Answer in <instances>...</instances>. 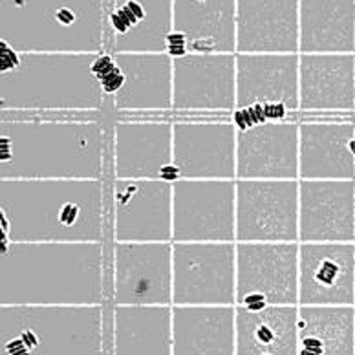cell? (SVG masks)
I'll list each match as a JSON object with an SVG mask.
<instances>
[{
  "label": "cell",
  "mask_w": 355,
  "mask_h": 355,
  "mask_svg": "<svg viewBox=\"0 0 355 355\" xmlns=\"http://www.w3.org/2000/svg\"><path fill=\"white\" fill-rule=\"evenodd\" d=\"M103 112H0V180H103Z\"/></svg>",
  "instance_id": "6da1fadb"
},
{
  "label": "cell",
  "mask_w": 355,
  "mask_h": 355,
  "mask_svg": "<svg viewBox=\"0 0 355 355\" xmlns=\"http://www.w3.org/2000/svg\"><path fill=\"white\" fill-rule=\"evenodd\" d=\"M103 242H10L0 251V306H101Z\"/></svg>",
  "instance_id": "7a4b0ae2"
},
{
  "label": "cell",
  "mask_w": 355,
  "mask_h": 355,
  "mask_svg": "<svg viewBox=\"0 0 355 355\" xmlns=\"http://www.w3.org/2000/svg\"><path fill=\"white\" fill-rule=\"evenodd\" d=\"M0 227L10 242H103V180H0Z\"/></svg>",
  "instance_id": "3957f363"
},
{
  "label": "cell",
  "mask_w": 355,
  "mask_h": 355,
  "mask_svg": "<svg viewBox=\"0 0 355 355\" xmlns=\"http://www.w3.org/2000/svg\"><path fill=\"white\" fill-rule=\"evenodd\" d=\"M97 53H22L0 73V110L103 112L105 92L92 73Z\"/></svg>",
  "instance_id": "277c9868"
},
{
  "label": "cell",
  "mask_w": 355,
  "mask_h": 355,
  "mask_svg": "<svg viewBox=\"0 0 355 355\" xmlns=\"http://www.w3.org/2000/svg\"><path fill=\"white\" fill-rule=\"evenodd\" d=\"M105 0H0V41L21 53H101Z\"/></svg>",
  "instance_id": "5b68a950"
},
{
  "label": "cell",
  "mask_w": 355,
  "mask_h": 355,
  "mask_svg": "<svg viewBox=\"0 0 355 355\" xmlns=\"http://www.w3.org/2000/svg\"><path fill=\"white\" fill-rule=\"evenodd\" d=\"M0 355H105L101 306H0Z\"/></svg>",
  "instance_id": "8992f818"
},
{
  "label": "cell",
  "mask_w": 355,
  "mask_h": 355,
  "mask_svg": "<svg viewBox=\"0 0 355 355\" xmlns=\"http://www.w3.org/2000/svg\"><path fill=\"white\" fill-rule=\"evenodd\" d=\"M300 242H236V308L299 306Z\"/></svg>",
  "instance_id": "52a82bcc"
},
{
  "label": "cell",
  "mask_w": 355,
  "mask_h": 355,
  "mask_svg": "<svg viewBox=\"0 0 355 355\" xmlns=\"http://www.w3.org/2000/svg\"><path fill=\"white\" fill-rule=\"evenodd\" d=\"M173 306H236V242H173Z\"/></svg>",
  "instance_id": "ba28073f"
},
{
  "label": "cell",
  "mask_w": 355,
  "mask_h": 355,
  "mask_svg": "<svg viewBox=\"0 0 355 355\" xmlns=\"http://www.w3.org/2000/svg\"><path fill=\"white\" fill-rule=\"evenodd\" d=\"M173 242H236V180L173 183Z\"/></svg>",
  "instance_id": "9c48e42d"
},
{
  "label": "cell",
  "mask_w": 355,
  "mask_h": 355,
  "mask_svg": "<svg viewBox=\"0 0 355 355\" xmlns=\"http://www.w3.org/2000/svg\"><path fill=\"white\" fill-rule=\"evenodd\" d=\"M299 180H236V242H299Z\"/></svg>",
  "instance_id": "30bf717a"
},
{
  "label": "cell",
  "mask_w": 355,
  "mask_h": 355,
  "mask_svg": "<svg viewBox=\"0 0 355 355\" xmlns=\"http://www.w3.org/2000/svg\"><path fill=\"white\" fill-rule=\"evenodd\" d=\"M112 306H173V242H112Z\"/></svg>",
  "instance_id": "8fae6325"
},
{
  "label": "cell",
  "mask_w": 355,
  "mask_h": 355,
  "mask_svg": "<svg viewBox=\"0 0 355 355\" xmlns=\"http://www.w3.org/2000/svg\"><path fill=\"white\" fill-rule=\"evenodd\" d=\"M112 242H173V183L112 180Z\"/></svg>",
  "instance_id": "7c38bea8"
},
{
  "label": "cell",
  "mask_w": 355,
  "mask_h": 355,
  "mask_svg": "<svg viewBox=\"0 0 355 355\" xmlns=\"http://www.w3.org/2000/svg\"><path fill=\"white\" fill-rule=\"evenodd\" d=\"M236 139L231 119H173V163L189 180H236Z\"/></svg>",
  "instance_id": "4fadbf2b"
},
{
  "label": "cell",
  "mask_w": 355,
  "mask_h": 355,
  "mask_svg": "<svg viewBox=\"0 0 355 355\" xmlns=\"http://www.w3.org/2000/svg\"><path fill=\"white\" fill-rule=\"evenodd\" d=\"M173 110H236V53L187 55L173 59Z\"/></svg>",
  "instance_id": "5bb4252c"
},
{
  "label": "cell",
  "mask_w": 355,
  "mask_h": 355,
  "mask_svg": "<svg viewBox=\"0 0 355 355\" xmlns=\"http://www.w3.org/2000/svg\"><path fill=\"white\" fill-rule=\"evenodd\" d=\"M171 31L173 0H105V53H167Z\"/></svg>",
  "instance_id": "9a60e30c"
},
{
  "label": "cell",
  "mask_w": 355,
  "mask_h": 355,
  "mask_svg": "<svg viewBox=\"0 0 355 355\" xmlns=\"http://www.w3.org/2000/svg\"><path fill=\"white\" fill-rule=\"evenodd\" d=\"M110 154L114 180H162L173 165V121L167 117L117 119Z\"/></svg>",
  "instance_id": "2e32d148"
},
{
  "label": "cell",
  "mask_w": 355,
  "mask_h": 355,
  "mask_svg": "<svg viewBox=\"0 0 355 355\" xmlns=\"http://www.w3.org/2000/svg\"><path fill=\"white\" fill-rule=\"evenodd\" d=\"M299 306H355V242H300Z\"/></svg>",
  "instance_id": "e0dca14e"
},
{
  "label": "cell",
  "mask_w": 355,
  "mask_h": 355,
  "mask_svg": "<svg viewBox=\"0 0 355 355\" xmlns=\"http://www.w3.org/2000/svg\"><path fill=\"white\" fill-rule=\"evenodd\" d=\"M236 180H300V121H269L239 132Z\"/></svg>",
  "instance_id": "ac0fdd59"
},
{
  "label": "cell",
  "mask_w": 355,
  "mask_h": 355,
  "mask_svg": "<svg viewBox=\"0 0 355 355\" xmlns=\"http://www.w3.org/2000/svg\"><path fill=\"white\" fill-rule=\"evenodd\" d=\"M299 183V242H355V180Z\"/></svg>",
  "instance_id": "d6986e66"
},
{
  "label": "cell",
  "mask_w": 355,
  "mask_h": 355,
  "mask_svg": "<svg viewBox=\"0 0 355 355\" xmlns=\"http://www.w3.org/2000/svg\"><path fill=\"white\" fill-rule=\"evenodd\" d=\"M236 53H300V0H236Z\"/></svg>",
  "instance_id": "ffe728a7"
},
{
  "label": "cell",
  "mask_w": 355,
  "mask_h": 355,
  "mask_svg": "<svg viewBox=\"0 0 355 355\" xmlns=\"http://www.w3.org/2000/svg\"><path fill=\"white\" fill-rule=\"evenodd\" d=\"M266 103L300 110V53H236V108Z\"/></svg>",
  "instance_id": "44dd1931"
},
{
  "label": "cell",
  "mask_w": 355,
  "mask_h": 355,
  "mask_svg": "<svg viewBox=\"0 0 355 355\" xmlns=\"http://www.w3.org/2000/svg\"><path fill=\"white\" fill-rule=\"evenodd\" d=\"M354 137L348 119L300 121V180H355Z\"/></svg>",
  "instance_id": "7402d4cb"
},
{
  "label": "cell",
  "mask_w": 355,
  "mask_h": 355,
  "mask_svg": "<svg viewBox=\"0 0 355 355\" xmlns=\"http://www.w3.org/2000/svg\"><path fill=\"white\" fill-rule=\"evenodd\" d=\"M300 110H355V53H300Z\"/></svg>",
  "instance_id": "603a6c76"
},
{
  "label": "cell",
  "mask_w": 355,
  "mask_h": 355,
  "mask_svg": "<svg viewBox=\"0 0 355 355\" xmlns=\"http://www.w3.org/2000/svg\"><path fill=\"white\" fill-rule=\"evenodd\" d=\"M173 30L189 53H236V0H173Z\"/></svg>",
  "instance_id": "cb8c5ba5"
},
{
  "label": "cell",
  "mask_w": 355,
  "mask_h": 355,
  "mask_svg": "<svg viewBox=\"0 0 355 355\" xmlns=\"http://www.w3.org/2000/svg\"><path fill=\"white\" fill-rule=\"evenodd\" d=\"M173 355H236V306H173Z\"/></svg>",
  "instance_id": "d4e9b609"
},
{
  "label": "cell",
  "mask_w": 355,
  "mask_h": 355,
  "mask_svg": "<svg viewBox=\"0 0 355 355\" xmlns=\"http://www.w3.org/2000/svg\"><path fill=\"white\" fill-rule=\"evenodd\" d=\"M125 85L112 96L117 112L173 110V59L167 53H117Z\"/></svg>",
  "instance_id": "484cf974"
},
{
  "label": "cell",
  "mask_w": 355,
  "mask_h": 355,
  "mask_svg": "<svg viewBox=\"0 0 355 355\" xmlns=\"http://www.w3.org/2000/svg\"><path fill=\"white\" fill-rule=\"evenodd\" d=\"M112 355H173V306H112Z\"/></svg>",
  "instance_id": "4316f807"
},
{
  "label": "cell",
  "mask_w": 355,
  "mask_h": 355,
  "mask_svg": "<svg viewBox=\"0 0 355 355\" xmlns=\"http://www.w3.org/2000/svg\"><path fill=\"white\" fill-rule=\"evenodd\" d=\"M236 355H299V306L236 308Z\"/></svg>",
  "instance_id": "83f0119b"
},
{
  "label": "cell",
  "mask_w": 355,
  "mask_h": 355,
  "mask_svg": "<svg viewBox=\"0 0 355 355\" xmlns=\"http://www.w3.org/2000/svg\"><path fill=\"white\" fill-rule=\"evenodd\" d=\"M300 53H355V0H300Z\"/></svg>",
  "instance_id": "f1b7e54d"
},
{
  "label": "cell",
  "mask_w": 355,
  "mask_h": 355,
  "mask_svg": "<svg viewBox=\"0 0 355 355\" xmlns=\"http://www.w3.org/2000/svg\"><path fill=\"white\" fill-rule=\"evenodd\" d=\"M299 355H355V306H299Z\"/></svg>",
  "instance_id": "f546056e"
},
{
  "label": "cell",
  "mask_w": 355,
  "mask_h": 355,
  "mask_svg": "<svg viewBox=\"0 0 355 355\" xmlns=\"http://www.w3.org/2000/svg\"><path fill=\"white\" fill-rule=\"evenodd\" d=\"M21 51H17L8 42L0 41V73H8V71L15 70L21 64Z\"/></svg>",
  "instance_id": "4dcf8cb0"
},
{
  "label": "cell",
  "mask_w": 355,
  "mask_h": 355,
  "mask_svg": "<svg viewBox=\"0 0 355 355\" xmlns=\"http://www.w3.org/2000/svg\"><path fill=\"white\" fill-rule=\"evenodd\" d=\"M116 68H117V62L116 59H114V55L105 53V51L97 53L94 62H92V73L97 77V81H101V79H105L107 76H110L112 71L116 70Z\"/></svg>",
  "instance_id": "1f68e13d"
},
{
  "label": "cell",
  "mask_w": 355,
  "mask_h": 355,
  "mask_svg": "<svg viewBox=\"0 0 355 355\" xmlns=\"http://www.w3.org/2000/svg\"><path fill=\"white\" fill-rule=\"evenodd\" d=\"M189 50H187V39L183 33L180 31H171L167 37V55L171 59H178V57H183L187 55Z\"/></svg>",
  "instance_id": "d6a6232c"
},
{
  "label": "cell",
  "mask_w": 355,
  "mask_h": 355,
  "mask_svg": "<svg viewBox=\"0 0 355 355\" xmlns=\"http://www.w3.org/2000/svg\"><path fill=\"white\" fill-rule=\"evenodd\" d=\"M101 88L103 92H105V96H114L116 92L121 90V87L125 85V73H123V70L119 68V64H117V68L114 71H112L110 76H107L105 79H101Z\"/></svg>",
  "instance_id": "836d02e7"
}]
</instances>
